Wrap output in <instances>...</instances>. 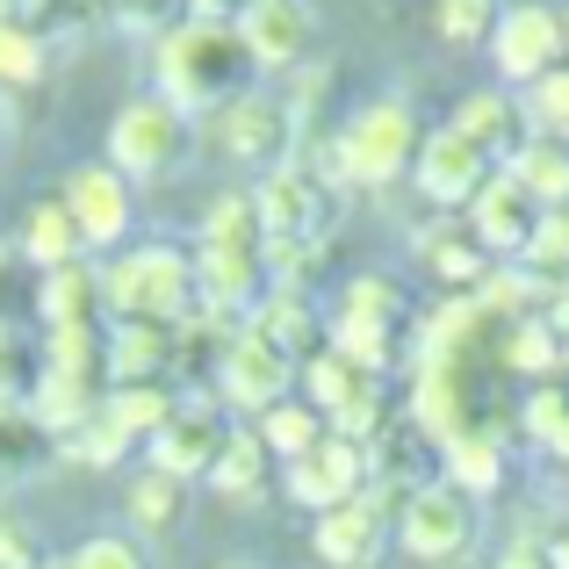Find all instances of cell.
<instances>
[{
    "label": "cell",
    "mask_w": 569,
    "mask_h": 569,
    "mask_svg": "<svg viewBox=\"0 0 569 569\" xmlns=\"http://www.w3.org/2000/svg\"><path fill=\"white\" fill-rule=\"evenodd\" d=\"M252 51L238 43V22H173L152 43V94H167L181 116H217L238 94H252Z\"/></svg>",
    "instance_id": "obj_1"
},
{
    "label": "cell",
    "mask_w": 569,
    "mask_h": 569,
    "mask_svg": "<svg viewBox=\"0 0 569 569\" xmlns=\"http://www.w3.org/2000/svg\"><path fill=\"white\" fill-rule=\"evenodd\" d=\"M418 144H426V123H418V109L403 94H376L361 101V109L347 116V130H339L332 144H325L310 167L325 173V181H361V188H389L403 181V173L418 167Z\"/></svg>",
    "instance_id": "obj_2"
},
{
    "label": "cell",
    "mask_w": 569,
    "mask_h": 569,
    "mask_svg": "<svg viewBox=\"0 0 569 569\" xmlns=\"http://www.w3.org/2000/svg\"><path fill=\"white\" fill-rule=\"evenodd\" d=\"M109 318H144V325H181L194 310V252L181 246H130L101 267Z\"/></svg>",
    "instance_id": "obj_3"
},
{
    "label": "cell",
    "mask_w": 569,
    "mask_h": 569,
    "mask_svg": "<svg viewBox=\"0 0 569 569\" xmlns=\"http://www.w3.org/2000/svg\"><path fill=\"white\" fill-rule=\"evenodd\" d=\"M252 209H260V231L267 246H289V252H318L339 223V188L325 181L310 159H289V167L260 173L252 188Z\"/></svg>",
    "instance_id": "obj_4"
},
{
    "label": "cell",
    "mask_w": 569,
    "mask_h": 569,
    "mask_svg": "<svg viewBox=\"0 0 569 569\" xmlns=\"http://www.w3.org/2000/svg\"><path fill=\"white\" fill-rule=\"evenodd\" d=\"M476 541H483V505L469 498V490H455L440 476V483L411 490V498L397 505V548L411 562L426 569H455L476 556Z\"/></svg>",
    "instance_id": "obj_5"
},
{
    "label": "cell",
    "mask_w": 569,
    "mask_h": 569,
    "mask_svg": "<svg viewBox=\"0 0 569 569\" xmlns=\"http://www.w3.org/2000/svg\"><path fill=\"white\" fill-rule=\"evenodd\" d=\"M188 144H194V116H181L167 94H138L109 123V167L123 181H159L188 159Z\"/></svg>",
    "instance_id": "obj_6"
},
{
    "label": "cell",
    "mask_w": 569,
    "mask_h": 569,
    "mask_svg": "<svg viewBox=\"0 0 569 569\" xmlns=\"http://www.w3.org/2000/svg\"><path fill=\"white\" fill-rule=\"evenodd\" d=\"M296 376H303V361L246 325V332H231L223 353H217V403L238 411V418H260V411H274L281 397H296Z\"/></svg>",
    "instance_id": "obj_7"
},
{
    "label": "cell",
    "mask_w": 569,
    "mask_h": 569,
    "mask_svg": "<svg viewBox=\"0 0 569 569\" xmlns=\"http://www.w3.org/2000/svg\"><path fill=\"white\" fill-rule=\"evenodd\" d=\"M209 144H217L231 167H252V173H274L296 159V144H303V123H296L289 101L274 94H238L231 109L209 116Z\"/></svg>",
    "instance_id": "obj_8"
},
{
    "label": "cell",
    "mask_w": 569,
    "mask_h": 569,
    "mask_svg": "<svg viewBox=\"0 0 569 569\" xmlns=\"http://www.w3.org/2000/svg\"><path fill=\"white\" fill-rule=\"evenodd\" d=\"M223 440H231L223 403L217 397H181V403H173V418L152 432V440H144V469L173 476V483H209Z\"/></svg>",
    "instance_id": "obj_9"
},
{
    "label": "cell",
    "mask_w": 569,
    "mask_h": 569,
    "mask_svg": "<svg viewBox=\"0 0 569 569\" xmlns=\"http://www.w3.org/2000/svg\"><path fill=\"white\" fill-rule=\"evenodd\" d=\"M483 51H490V66H498V87H533L541 72L562 66V8H548V0L505 8Z\"/></svg>",
    "instance_id": "obj_10"
},
{
    "label": "cell",
    "mask_w": 569,
    "mask_h": 569,
    "mask_svg": "<svg viewBox=\"0 0 569 569\" xmlns=\"http://www.w3.org/2000/svg\"><path fill=\"white\" fill-rule=\"evenodd\" d=\"M281 490H289V498L303 505L310 519L332 512V505L368 498V447L347 440V432H325V440L310 447L303 461H289V469H281Z\"/></svg>",
    "instance_id": "obj_11"
},
{
    "label": "cell",
    "mask_w": 569,
    "mask_h": 569,
    "mask_svg": "<svg viewBox=\"0 0 569 569\" xmlns=\"http://www.w3.org/2000/svg\"><path fill=\"white\" fill-rule=\"evenodd\" d=\"M138 181H123V173L109 167V159H87V167L66 173V188H58V202L72 209V223H80L87 252H109L130 238V217H138Z\"/></svg>",
    "instance_id": "obj_12"
},
{
    "label": "cell",
    "mask_w": 569,
    "mask_h": 569,
    "mask_svg": "<svg viewBox=\"0 0 569 569\" xmlns=\"http://www.w3.org/2000/svg\"><path fill=\"white\" fill-rule=\"evenodd\" d=\"M490 173H498V159H490L483 144H469L455 123H440V130H426V144H418L411 181H418V194H426L432 209H469Z\"/></svg>",
    "instance_id": "obj_13"
},
{
    "label": "cell",
    "mask_w": 569,
    "mask_h": 569,
    "mask_svg": "<svg viewBox=\"0 0 569 569\" xmlns=\"http://www.w3.org/2000/svg\"><path fill=\"white\" fill-rule=\"evenodd\" d=\"M310 548H318L325 569H376L389 548V498L368 490L353 505H332V512L310 519Z\"/></svg>",
    "instance_id": "obj_14"
},
{
    "label": "cell",
    "mask_w": 569,
    "mask_h": 569,
    "mask_svg": "<svg viewBox=\"0 0 569 569\" xmlns=\"http://www.w3.org/2000/svg\"><path fill=\"white\" fill-rule=\"evenodd\" d=\"M461 223H469V238L490 252V260H505L512 267L519 252H527V238H533V223H541V202H533L527 188L512 181V173H490L483 181V194H476L469 209H461Z\"/></svg>",
    "instance_id": "obj_15"
},
{
    "label": "cell",
    "mask_w": 569,
    "mask_h": 569,
    "mask_svg": "<svg viewBox=\"0 0 569 569\" xmlns=\"http://www.w3.org/2000/svg\"><path fill=\"white\" fill-rule=\"evenodd\" d=\"M238 43L252 51L260 72H296L310 58V43H318V22H310L303 0H252L238 14Z\"/></svg>",
    "instance_id": "obj_16"
},
{
    "label": "cell",
    "mask_w": 569,
    "mask_h": 569,
    "mask_svg": "<svg viewBox=\"0 0 569 569\" xmlns=\"http://www.w3.org/2000/svg\"><path fill=\"white\" fill-rule=\"evenodd\" d=\"M173 353H181V325L116 318L109 325V389L116 382H167Z\"/></svg>",
    "instance_id": "obj_17"
},
{
    "label": "cell",
    "mask_w": 569,
    "mask_h": 569,
    "mask_svg": "<svg viewBox=\"0 0 569 569\" xmlns=\"http://www.w3.org/2000/svg\"><path fill=\"white\" fill-rule=\"evenodd\" d=\"M455 130L469 144H483L490 159H512L519 144L533 138V123H527V101L519 94H505V87H476V94H461V109H455Z\"/></svg>",
    "instance_id": "obj_18"
},
{
    "label": "cell",
    "mask_w": 569,
    "mask_h": 569,
    "mask_svg": "<svg viewBox=\"0 0 569 569\" xmlns=\"http://www.w3.org/2000/svg\"><path fill=\"white\" fill-rule=\"evenodd\" d=\"M505 469H512V447H505V426H469L461 440L440 447V476L455 490H469L476 505L490 498V490H505Z\"/></svg>",
    "instance_id": "obj_19"
},
{
    "label": "cell",
    "mask_w": 569,
    "mask_h": 569,
    "mask_svg": "<svg viewBox=\"0 0 569 569\" xmlns=\"http://www.w3.org/2000/svg\"><path fill=\"white\" fill-rule=\"evenodd\" d=\"M14 252H22V260L37 267V274H51V267L87 260V238H80V223H72V209L58 202V194H43V202H29V209H22Z\"/></svg>",
    "instance_id": "obj_20"
},
{
    "label": "cell",
    "mask_w": 569,
    "mask_h": 569,
    "mask_svg": "<svg viewBox=\"0 0 569 569\" xmlns=\"http://www.w3.org/2000/svg\"><path fill=\"white\" fill-rule=\"evenodd\" d=\"M101 310H109V296H101V267H87V260L51 267V274L37 281V318H43V332H66V325H101Z\"/></svg>",
    "instance_id": "obj_21"
},
{
    "label": "cell",
    "mask_w": 569,
    "mask_h": 569,
    "mask_svg": "<svg viewBox=\"0 0 569 569\" xmlns=\"http://www.w3.org/2000/svg\"><path fill=\"white\" fill-rule=\"evenodd\" d=\"M267 483H274V455H267V440L252 426H231L217 469H209V490H217V498H231V505H252Z\"/></svg>",
    "instance_id": "obj_22"
},
{
    "label": "cell",
    "mask_w": 569,
    "mask_h": 569,
    "mask_svg": "<svg viewBox=\"0 0 569 569\" xmlns=\"http://www.w3.org/2000/svg\"><path fill=\"white\" fill-rule=\"evenodd\" d=\"M246 325H252V332H267L274 347H289L296 361H310V353L325 347L318 332H332V325H318V310H310V296H303V289H267V303L252 310Z\"/></svg>",
    "instance_id": "obj_23"
},
{
    "label": "cell",
    "mask_w": 569,
    "mask_h": 569,
    "mask_svg": "<svg viewBox=\"0 0 569 569\" xmlns=\"http://www.w3.org/2000/svg\"><path fill=\"white\" fill-rule=\"evenodd\" d=\"M43 376L109 389V332H101V325H66V332H43Z\"/></svg>",
    "instance_id": "obj_24"
},
{
    "label": "cell",
    "mask_w": 569,
    "mask_h": 569,
    "mask_svg": "<svg viewBox=\"0 0 569 569\" xmlns=\"http://www.w3.org/2000/svg\"><path fill=\"white\" fill-rule=\"evenodd\" d=\"M418 252H426L432 281H440V289H455V296H483V281L498 274V260H490V252L469 238V223H461V231H432Z\"/></svg>",
    "instance_id": "obj_25"
},
{
    "label": "cell",
    "mask_w": 569,
    "mask_h": 569,
    "mask_svg": "<svg viewBox=\"0 0 569 569\" xmlns=\"http://www.w3.org/2000/svg\"><path fill=\"white\" fill-rule=\"evenodd\" d=\"M505 173H512L541 209H569V144L562 138H527L512 159H505Z\"/></svg>",
    "instance_id": "obj_26"
},
{
    "label": "cell",
    "mask_w": 569,
    "mask_h": 569,
    "mask_svg": "<svg viewBox=\"0 0 569 569\" xmlns=\"http://www.w3.org/2000/svg\"><path fill=\"white\" fill-rule=\"evenodd\" d=\"M252 432H260V440H267V455H274L281 469H289V461H303V455H310V447H318L332 426H325V411H318V403L281 397L274 411H260V418H252Z\"/></svg>",
    "instance_id": "obj_27"
},
{
    "label": "cell",
    "mask_w": 569,
    "mask_h": 569,
    "mask_svg": "<svg viewBox=\"0 0 569 569\" xmlns=\"http://www.w3.org/2000/svg\"><path fill=\"white\" fill-rule=\"evenodd\" d=\"M123 512H130V533H138V541L173 533L181 512H188V483H173V476H159V469H138L130 490H123Z\"/></svg>",
    "instance_id": "obj_28"
},
{
    "label": "cell",
    "mask_w": 569,
    "mask_h": 569,
    "mask_svg": "<svg viewBox=\"0 0 569 569\" xmlns=\"http://www.w3.org/2000/svg\"><path fill=\"white\" fill-rule=\"evenodd\" d=\"M173 403H181V397H173L167 382H116L109 397H101V411H109V426L123 432L130 447H144V440H152V432L173 418Z\"/></svg>",
    "instance_id": "obj_29"
},
{
    "label": "cell",
    "mask_w": 569,
    "mask_h": 569,
    "mask_svg": "<svg viewBox=\"0 0 569 569\" xmlns=\"http://www.w3.org/2000/svg\"><path fill=\"white\" fill-rule=\"evenodd\" d=\"M505 368H512V376H527L533 389H541V382H562V339L548 332L541 318L505 325Z\"/></svg>",
    "instance_id": "obj_30"
},
{
    "label": "cell",
    "mask_w": 569,
    "mask_h": 569,
    "mask_svg": "<svg viewBox=\"0 0 569 569\" xmlns=\"http://www.w3.org/2000/svg\"><path fill=\"white\" fill-rule=\"evenodd\" d=\"M194 246H231V252H267V231H260V209L252 194H217L202 209V238Z\"/></svg>",
    "instance_id": "obj_31"
},
{
    "label": "cell",
    "mask_w": 569,
    "mask_h": 569,
    "mask_svg": "<svg viewBox=\"0 0 569 569\" xmlns=\"http://www.w3.org/2000/svg\"><path fill=\"white\" fill-rule=\"evenodd\" d=\"M43 80V29L22 14H0V94Z\"/></svg>",
    "instance_id": "obj_32"
},
{
    "label": "cell",
    "mask_w": 569,
    "mask_h": 569,
    "mask_svg": "<svg viewBox=\"0 0 569 569\" xmlns=\"http://www.w3.org/2000/svg\"><path fill=\"white\" fill-rule=\"evenodd\" d=\"M43 382V347H29L14 325H0V411H29Z\"/></svg>",
    "instance_id": "obj_33"
},
{
    "label": "cell",
    "mask_w": 569,
    "mask_h": 569,
    "mask_svg": "<svg viewBox=\"0 0 569 569\" xmlns=\"http://www.w3.org/2000/svg\"><path fill=\"white\" fill-rule=\"evenodd\" d=\"M332 353H347L353 368H368V376H389V361H397V332L389 325H368V318H339L332 310V339H325Z\"/></svg>",
    "instance_id": "obj_34"
},
{
    "label": "cell",
    "mask_w": 569,
    "mask_h": 569,
    "mask_svg": "<svg viewBox=\"0 0 569 569\" xmlns=\"http://www.w3.org/2000/svg\"><path fill=\"white\" fill-rule=\"evenodd\" d=\"M519 426H527V440L541 447V455H569V389L562 382H541L527 389V411H519Z\"/></svg>",
    "instance_id": "obj_35"
},
{
    "label": "cell",
    "mask_w": 569,
    "mask_h": 569,
    "mask_svg": "<svg viewBox=\"0 0 569 569\" xmlns=\"http://www.w3.org/2000/svg\"><path fill=\"white\" fill-rule=\"evenodd\" d=\"M519 267H527L533 281H569V209H541V223H533L527 252H519Z\"/></svg>",
    "instance_id": "obj_36"
},
{
    "label": "cell",
    "mask_w": 569,
    "mask_h": 569,
    "mask_svg": "<svg viewBox=\"0 0 569 569\" xmlns=\"http://www.w3.org/2000/svg\"><path fill=\"white\" fill-rule=\"evenodd\" d=\"M498 0H432V37L440 43H490L498 29Z\"/></svg>",
    "instance_id": "obj_37"
},
{
    "label": "cell",
    "mask_w": 569,
    "mask_h": 569,
    "mask_svg": "<svg viewBox=\"0 0 569 569\" xmlns=\"http://www.w3.org/2000/svg\"><path fill=\"white\" fill-rule=\"evenodd\" d=\"M519 101H527V123H533V138H562V144H569V66L541 72V80H533Z\"/></svg>",
    "instance_id": "obj_38"
},
{
    "label": "cell",
    "mask_w": 569,
    "mask_h": 569,
    "mask_svg": "<svg viewBox=\"0 0 569 569\" xmlns=\"http://www.w3.org/2000/svg\"><path fill=\"white\" fill-rule=\"evenodd\" d=\"M58 455H66V461H80V469H116V461L130 455V440L109 426V411H94L80 432H66V440H58Z\"/></svg>",
    "instance_id": "obj_39"
},
{
    "label": "cell",
    "mask_w": 569,
    "mask_h": 569,
    "mask_svg": "<svg viewBox=\"0 0 569 569\" xmlns=\"http://www.w3.org/2000/svg\"><path fill=\"white\" fill-rule=\"evenodd\" d=\"M339 318H368V325H397L403 318V289L389 274H353L339 296Z\"/></svg>",
    "instance_id": "obj_40"
},
{
    "label": "cell",
    "mask_w": 569,
    "mask_h": 569,
    "mask_svg": "<svg viewBox=\"0 0 569 569\" xmlns=\"http://www.w3.org/2000/svg\"><path fill=\"white\" fill-rule=\"evenodd\" d=\"M51 447V432L37 426L29 411H0V476H29Z\"/></svg>",
    "instance_id": "obj_41"
},
{
    "label": "cell",
    "mask_w": 569,
    "mask_h": 569,
    "mask_svg": "<svg viewBox=\"0 0 569 569\" xmlns=\"http://www.w3.org/2000/svg\"><path fill=\"white\" fill-rule=\"evenodd\" d=\"M66 569H152V556H144L138 533H94L66 556Z\"/></svg>",
    "instance_id": "obj_42"
},
{
    "label": "cell",
    "mask_w": 569,
    "mask_h": 569,
    "mask_svg": "<svg viewBox=\"0 0 569 569\" xmlns=\"http://www.w3.org/2000/svg\"><path fill=\"white\" fill-rule=\"evenodd\" d=\"M116 29H130V37H167L173 22H188V0H116V14H109Z\"/></svg>",
    "instance_id": "obj_43"
},
{
    "label": "cell",
    "mask_w": 569,
    "mask_h": 569,
    "mask_svg": "<svg viewBox=\"0 0 569 569\" xmlns=\"http://www.w3.org/2000/svg\"><path fill=\"white\" fill-rule=\"evenodd\" d=\"M490 569H556V562H548V533L541 527H519L512 541L498 548V562H490Z\"/></svg>",
    "instance_id": "obj_44"
},
{
    "label": "cell",
    "mask_w": 569,
    "mask_h": 569,
    "mask_svg": "<svg viewBox=\"0 0 569 569\" xmlns=\"http://www.w3.org/2000/svg\"><path fill=\"white\" fill-rule=\"evenodd\" d=\"M0 569H43V556H37V533H29L14 512H0Z\"/></svg>",
    "instance_id": "obj_45"
},
{
    "label": "cell",
    "mask_w": 569,
    "mask_h": 569,
    "mask_svg": "<svg viewBox=\"0 0 569 569\" xmlns=\"http://www.w3.org/2000/svg\"><path fill=\"white\" fill-rule=\"evenodd\" d=\"M246 8H252V0H188V14H194V22H238Z\"/></svg>",
    "instance_id": "obj_46"
},
{
    "label": "cell",
    "mask_w": 569,
    "mask_h": 569,
    "mask_svg": "<svg viewBox=\"0 0 569 569\" xmlns=\"http://www.w3.org/2000/svg\"><path fill=\"white\" fill-rule=\"evenodd\" d=\"M14 260H22V252L0 246V318H8V303H14Z\"/></svg>",
    "instance_id": "obj_47"
},
{
    "label": "cell",
    "mask_w": 569,
    "mask_h": 569,
    "mask_svg": "<svg viewBox=\"0 0 569 569\" xmlns=\"http://www.w3.org/2000/svg\"><path fill=\"white\" fill-rule=\"evenodd\" d=\"M548 562H556V569H569V527H556V533H548Z\"/></svg>",
    "instance_id": "obj_48"
},
{
    "label": "cell",
    "mask_w": 569,
    "mask_h": 569,
    "mask_svg": "<svg viewBox=\"0 0 569 569\" xmlns=\"http://www.w3.org/2000/svg\"><path fill=\"white\" fill-rule=\"evenodd\" d=\"M562 66H569V14H562Z\"/></svg>",
    "instance_id": "obj_49"
},
{
    "label": "cell",
    "mask_w": 569,
    "mask_h": 569,
    "mask_svg": "<svg viewBox=\"0 0 569 569\" xmlns=\"http://www.w3.org/2000/svg\"><path fill=\"white\" fill-rule=\"evenodd\" d=\"M217 569H260V562H217Z\"/></svg>",
    "instance_id": "obj_50"
},
{
    "label": "cell",
    "mask_w": 569,
    "mask_h": 569,
    "mask_svg": "<svg viewBox=\"0 0 569 569\" xmlns=\"http://www.w3.org/2000/svg\"><path fill=\"white\" fill-rule=\"evenodd\" d=\"M0 152H8V116H0Z\"/></svg>",
    "instance_id": "obj_51"
},
{
    "label": "cell",
    "mask_w": 569,
    "mask_h": 569,
    "mask_svg": "<svg viewBox=\"0 0 569 569\" xmlns=\"http://www.w3.org/2000/svg\"><path fill=\"white\" fill-rule=\"evenodd\" d=\"M0 14H14V0H0Z\"/></svg>",
    "instance_id": "obj_52"
},
{
    "label": "cell",
    "mask_w": 569,
    "mask_h": 569,
    "mask_svg": "<svg viewBox=\"0 0 569 569\" xmlns=\"http://www.w3.org/2000/svg\"><path fill=\"white\" fill-rule=\"evenodd\" d=\"M562 376H569V347H562Z\"/></svg>",
    "instance_id": "obj_53"
},
{
    "label": "cell",
    "mask_w": 569,
    "mask_h": 569,
    "mask_svg": "<svg viewBox=\"0 0 569 569\" xmlns=\"http://www.w3.org/2000/svg\"><path fill=\"white\" fill-rule=\"evenodd\" d=\"M43 569H66V562H43Z\"/></svg>",
    "instance_id": "obj_54"
},
{
    "label": "cell",
    "mask_w": 569,
    "mask_h": 569,
    "mask_svg": "<svg viewBox=\"0 0 569 569\" xmlns=\"http://www.w3.org/2000/svg\"><path fill=\"white\" fill-rule=\"evenodd\" d=\"M562 476H569V455H562Z\"/></svg>",
    "instance_id": "obj_55"
}]
</instances>
